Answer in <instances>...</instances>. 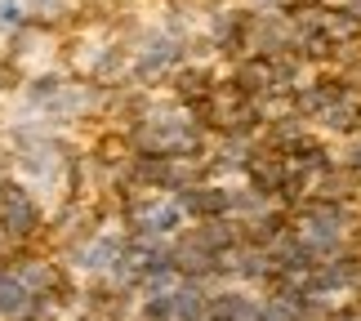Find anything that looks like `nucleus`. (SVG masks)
Here are the masks:
<instances>
[{"instance_id": "2", "label": "nucleus", "mask_w": 361, "mask_h": 321, "mask_svg": "<svg viewBox=\"0 0 361 321\" xmlns=\"http://www.w3.org/2000/svg\"><path fill=\"white\" fill-rule=\"evenodd\" d=\"M23 23H27L23 0H0V32H18Z\"/></svg>"}, {"instance_id": "1", "label": "nucleus", "mask_w": 361, "mask_h": 321, "mask_svg": "<svg viewBox=\"0 0 361 321\" xmlns=\"http://www.w3.org/2000/svg\"><path fill=\"white\" fill-rule=\"evenodd\" d=\"M5 228L13 236H27V232L36 228V210H32V201H27V197H9L5 201Z\"/></svg>"}]
</instances>
